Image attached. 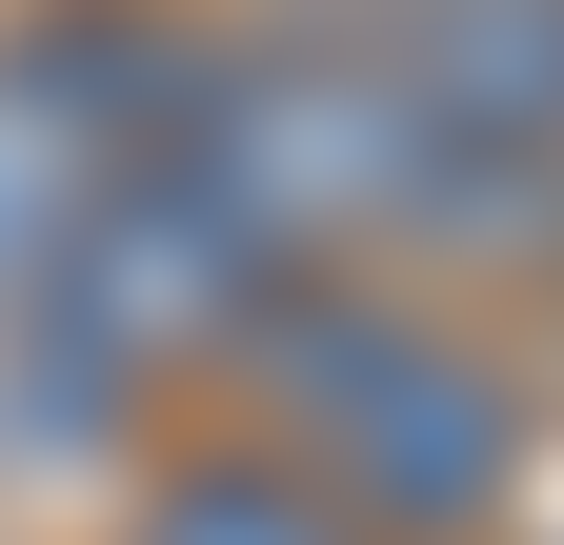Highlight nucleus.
Wrapping results in <instances>:
<instances>
[{
    "instance_id": "f257e3e1",
    "label": "nucleus",
    "mask_w": 564,
    "mask_h": 545,
    "mask_svg": "<svg viewBox=\"0 0 564 545\" xmlns=\"http://www.w3.org/2000/svg\"><path fill=\"white\" fill-rule=\"evenodd\" d=\"M242 445L282 485H323L343 545H484L524 505V384L464 344L444 303H403L383 263H303L262 323H242Z\"/></svg>"
},
{
    "instance_id": "f03ea898",
    "label": "nucleus",
    "mask_w": 564,
    "mask_h": 545,
    "mask_svg": "<svg viewBox=\"0 0 564 545\" xmlns=\"http://www.w3.org/2000/svg\"><path fill=\"white\" fill-rule=\"evenodd\" d=\"M383 101H403V223L383 263H464V284H544L564 263V82L544 0H364Z\"/></svg>"
},
{
    "instance_id": "7ed1b4c3",
    "label": "nucleus",
    "mask_w": 564,
    "mask_h": 545,
    "mask_svg": "<svg viewBox=\"0 0 564 545\" xmlns=\"http://www.w3.org/2000/svg\"><path fill=\"white\" fill-rule=\"evenodd\" d=\"M182 101H202V21H162V0H41V21H0V323H21V284L82 243V202Z\"/></svg>"
},
{
    "instance_id": "20e7f679",
    "label": "nucleus",
    "mask_w": 564,
    "mask_h": 545,
    "mask_svg": "<svg viewBox=\"0 0 564 545\" xmlns=\"http://www.w3.org/2000/svg\"><path fill=\"white\" fill-rule=\"evenodd\" d=\"M121 545H343V525H323V485H282L262 445H182V464H141Z\"/></svg>"
},
{
    "instance_id": "39448f33",
    "label": "nucleus",
    "mask_w": 564,
    "mask_h": 545,
    "mask_svg": "<svg viewBox=\"0 0 564 545\" xmlns=\"http://www.w3.org/2000/svg\"><path fill=\"white\" fill-rule=\"evenodd\" d=\"M524 545H564V445H524V505H505Z\"/></svg>"
},
{
    "instance_id": "423d86ee",
    "label": "nucleus",
    "mask_w": 564,
    "mask_h": 545,
    "mask_svg": "<svg viewBox=\"0 0 564 545\" xmlns=\"http://www.w3.org/2000/svg\"><path fill=\"white\" fill-rule=\"evenodd\" d=\"M544 82H564V0H544Z\"/></svg>"
}]
</instances>
